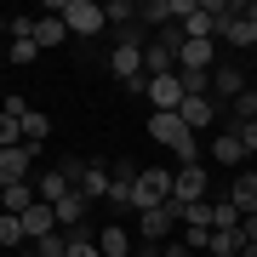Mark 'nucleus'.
Instances as JSON below:
<instances>
[{"mask_svg": "<svg viewBox=\"0 0 257 257\" xmlns=\"http://www.w3.org/2000/svg\"><path fill=\"white\" fill-rule=\"evenodd\" d=\"M149 138H155L166 155H177L183 166H194V160H200V149H194V132H189L177 114H149Z\"/></svg>", "mask_w": 257, "mask_h": 257, "instance_id": "obj_1", "label": "nucleus"}, {"mask_svg": "<svg viewBox=\"0 0 257 257\" xmlns=\"http://www.w3.org/2000/svg\"><path fill=\"white\" fill-rule=\"evenodd\" d=\"M57 18L69 23V35L92 40V35H103V23H109V6H97V0H63V6H57Z\"/></svg>", "mask_w": 257, "mask_h": 257, "instance_id": "obj_2", "label": "nucleus"}, {"mask_svg": "<svg viewBox=\"0 0 257 257\" xmlns=\"http://www.w3.org/2000/svg\"><path fill=\"white\" fill-rule=\"evenodd\" d=\"M172 200V172H138L132 183V211H155Z\"/></svg>", "mask_w": 257, "mask_h": 257, "instance_id": "obj_3", "label": "nucleus"}, {"mask_svg": "<svg viewBox=\"0 0 257 257\" xmlns=\"http://www.w3.org/2000/svg\"><path fill=\"white\" fill-rule=\"evenodd\" d=\"M143 92H149V103H155V114H177V109H183V97H189L183 80H177V69H172V74H155Z\"/></svg>", "mask_w": 257, "mask_h": 257, "instance_id": "obj_4", "label": "nucleus"}, {"mask_svg": "<svg viewBox=\"0 0 257 257\" xmlns=\"http://www.w3.org/2000/svg\"><path fill=\"white\" fill-rule=\"evenodd\" d=\"M206 166L200 160H194V166H177V172H172V200L177 206H194V200H206Z\"/></svg>", "mask_w": 257, "mask_h": 257, "instance_id": "obj_5", "label": "nucleus"}, {"mask_svg": "<svg viewBox=\"0 0 257 257\" xmlns=\"http://www.w3.org/2000/svg\"><path fill=\"white\" fill-rule=\"evenodd\" d=\"M177 223H183V206H177V200H166V206H155V211H138L143 240H172Z\"/></svg>", "mask_w": 257, "mask_h": 257, "instance_id": "obj_6", "label": "nucleus"}, {"mask_svg": "<svg viewBox=\"0 0 257 257\" xmlns=\"http://www.w3.org/2000/svg\"><path fill=\"white\" fill-rule=\"evenodd\" d=\"M35 155H40L35 143L0 149V189H12V183H29V166H35Z\"/></svg>", "mask_w": 257, "mask_h": 257, "instance_id": "obj_7", "label": "nucleus"}, {"mask_svg": "<svg viewBox=\"0 0 257 257\" xmlns=\"http://www.w3.org/2000/svg\"><path fill=\"white\" fill-rule=\"evenodd\" d=\"M109 69H114L120 80L132 86V92H143V86H149V74H143V46H114V57H109Z\"/></svg>", "mask_w": 257, "mask_h": 257, "instance_id": "obj_8", "label": "nucleus"}, {"mask_svg": "<svg viewBox=\"0 0 257 257\" xmlns=\"http://www.w3.org/2000/svg\"><path fill=\"white\" fill-rule=\"evenodd\" d=\"M246 86H251V80H246V69H240V63H217V69H211V97L234 103Z\"/></svg>", "mask_w": 257, "mask_h": 257, "instance_id": "obj_9", "label": "nucleus"}, {"mask_svg": "<svg viewBox=\"0 0 257 257\" xmlns=\"http://www.w3.org/2000/svg\"><path fill=\"white\" fill-rule=\"evenodd\" d=\"M23 234H29V246H35V240H46V234H57V211L46 206V200H35L23 211Z\"/></svg>", "mask_w": 257, "mask_h": 257, "instance_id": "obj_10", "label": "nucleus"}, {"mask_svg": "<svg viewBox=\"0 0 257 257\" xmlns=\"http://www.w3.org/2000/svg\"><path fill=\"white\" fill-rule=\"evenodd\" d=\"M217 35L229 40V46H257V18H251L246 6H240L234 18H223V29H217Z\"/></svg>", "mask_w": 257, "mask_h": 257, "instance_id": "obj_11", "label": "nucleus"}, {"mask_svg": "<svg viewBox=\"0 0 257 257\" xmlns=\"http://www.w3.org/2000/svg\"><path fill=\"white\" fill-rule=\"evenodd\" d=\"M74 189L86 194V206H92V200H109V189H114V172H109V166H86Z\"/></svg>", "mask_w": 257, "mask_h": 257, "instance_id": "obj_12", "label": "nucleus"}, {"mask_svg": "<svg viewBox=\"0 0 257 257\" xmlns=\"http://www.w3.org/2000/svg\"><path fill=\"white\" fill-rule=\"evenodd\" d=\"M35 194H40L46 206H57V200H69V194H74V183H69V177L52 166V172H40V177H35Z\"/></svg>", "mask_w": 257, "mask_h": 257, "instance_id": "obj_13", "label": "nucleus"}, {"mask_svg": "<svg viewBox=\"0 0 257 257\" xmlns=\"http://www.w3.org/2000/svg\"><path fill=\"white\" fill-rule=\"evenodd\" d=\"M211 114H217V103H211V97H183V109H177V120H183L189 132H206Z\"/></svg>", "mask_w": 257, "mask_h": 257, "instance_id": "obj_14", "label": "nucleus"}, {"mask_svg": "<svg viewBox=\"0 0 257 257\" xmlns=\"http://www.w3.org/2000/svg\"><path fill=\"white\" fill-rule=\"evenodd\" d=\"M229 200L240 206V217H257V172H234V189Z\"/></svg>", "mask_w": 257, "mask_h": 257, "instance_id": "obj_15", "label": "nucleus"}, {"mask_svg": "<svg viewBox=\"0 0 257 257\" xmlns=\"http://www.w3.org/2000/svg\"><path fill=\"white\" fill-rule=\"evenodd\" d=\"M63 40H69V23L57 18V12H52V18H35V46L40 52H46V46H63Z\"/></svg>", "mask_w": 257, "mask_h": 257, "instance_id": "obj_16", "label": "nucleus"}, {"mask_svg": "<svg viewBox=\"0 0 257 257\" xmlns=\"http://www.w3.org/2000/svg\"><path fill=\"white\" fill-rule=\"evenodd\" d=\"M35 200H40V194H35V183H12V189H0V211H12V217H23Z\"/></svg>", "mask_w": 257, "mask_h": 257, "instance_id": "obj_17", "label": "nucleus"}, {"mask_svg": "<svg viewBox=\"0 0 257 257\" xmlns=\"http://www.w3.org/2000/svg\"><path fill=\"white\" fill-rule=\"evenodd\" d=\"M177 69H200V74H211V40H183Z\"/></svg>", "mask_w": 257, "mask_h": 257, "instance_id": "obj_18", "label": "nucleus"}, {"mask_svg": "<svg viewBox=\"0 0 257 257\" xmlns=\"http://www.w3.org/2000/svg\"><path fill=\"white\" fill-rule=\"evenodd\" d=\"M211 160H217V166H240V160H246V149H240L234 132H217V138H211Z\"/></svg>", "mask_w": 257, "mask_h": 257, "instance_id": "obj_19", "label": "nucleus"}, {"mask_svg": "<svg viewBox=\"0 0 257 257\" xmlns=\"http://www.w3.org/2000/svg\"><path fill=\"white\" fill-rule=\"evenodd\" d=\"M52 211H57V229H80V217H86V194H80V189H74V194H69V200H57Z\"/></svg>", "mask_w": 257, "mask_h": 257, "instance_id": "obj_20", "label": "nucleus"}, {"mask_svg": "<svg viewBox=\"0 0 257 257\" xmlns=\"http://www.w3.org/2000/svg\"><path fill=\"white\" fill-rule=\"evenodd\" d=\"M240 246H246L240 229H211V251L206 257H240Z\"/></svg>", "mask_w": 257, "mask_h": 257, "instance_id": "obj_21", "label": "nucleus"}, {"mask_svg": "<svg viewBox=\"0 0 257 257\" xmlns=\"http://www.w3.org/2000/svg\"><path fill=\"white\" fill-rule=\"evenodd\" d=\"M97 251H103V257H132V234L114 223V229H103V234H97Z\"/></svg>", "mask_w": 257, "mask_h": 257, "instance_id": "obj_22", "label": "nucleus"}, {"mask_svg": "<svg viewBox=\"0 0 257 257\" xmlns=\"http://www.w3.org/2000/svg\"><path fill=\"white\" fill-rule=\"evenodd\" d=\"M46 138H52V120L40 114V109H29V114H23V143H35V149H40Z\"/></svg>", "mask_w": 257, "mask_h": 257, "instance_id": "obj_23", "label": "nucleus"}, {"mask_svg": "<svg viewBox=\"0 0 257 257\" xmlns=\"http://www.w3.org/2000/svg\"><path fill=\"white\" fill-rule=\"evenodd\" d=\"M240 223H246V217H240L234 200H211V229H240Z\"/></svg>", "mask_w": 257, "mask_h": 257, "instance_id": "obj_24", "label": "nucleus"}, {"mask_svg": "<svg viewBox=\"0 0 257 257\" xmlns=\"http://www.w3.org/2000/svg\"><path fill=\"white\" fill-rule=\"evenodd\" d=\"M0 246H29V234H23V217L0 211Z\"/></svg>", "mask_w": 257, "mask_h": 257, "instance_id": "obj_25", "label": "nucleus"}, {"mask_svg": "<svg viewBox=\"0 0 257 257\" xmlns=\"http://www.w3.org/2000/svg\"><path fill=\"white\" fill-rule=\"evenodd\" d=\"M18 143H23V120L12 109H0V149H18Z\"/></svg>", "mask_w": 257, "mask_h": 257, "instance_id": "obj_26", "label": "nucleus"}, {"mask_svg": "<svg viewBox=\"0 0 257 257\" xmlns=\"http://www.w3.org/2000/svg\"><path fill=\"white\" fill-rule=\"evenodd\" d=\"M29 251H35V257H69V234L57 229V234H46V240H35Z\"/></svg>", "mask_w": 257, "mask_h": 257, "instance_id": "obj_27", "label": "nucleus"}, {"mask_svg": "<svg viewBox=\"0 0 257 257\" xmlns=\"http://www.w3.org/2000/svg\"><path fill=\"white\" fill-rule=\"evenodd\" d=\"M183 229H211V200H194V206H183Z\"/></svg>", "mask_w": 257, "mask_h": 257, "instance_id": "obj_28", "label": "nucleus"}, {"mask_svg": "<svg viewBox=\"0 0 257 257\" xmlns=\"http://www.w3.org/2000/svg\"><path fill=\"white\" fill-rule=\"evenodd\" d=\"M35 40H12V46H6V63H35Z\"/></svg>", "mask_w": 257, "mask_h": 257, "instance_id": "obj_29", "label": "nucleus"}, {"mask_svg": "<svg viewBox=\"0 0 257 257\" xmlns=\"http://www.w3.org/2000/svg\"><path fill=\"white\" fill-rule=\"evenodd\" d=\"M69 257H103V251H97V240H86L80 229H74L69 234Z\"/></svg>", "mask_w": 257, "mask_h": 257, "instance_id": "obj_30", "label": "nucleus"}, {"mask_svg": "<svg viewBox=\"0 0 257 257\" xmlns=\"http://www.w3.org/2000/svg\"><path fill=\"white\" fill-rule=\"evenodd\" d=\"M234 138H240V149H246V155H257V120H246V126H229Z\"/></svg>", "mask_w": 257, "mask_h": 257, "instance_id": "obj_31", "label": "nucleus"}, {"mask_svg": "<svg viewBox=\"0 0 257 257\" xmlns=\"http://www.w3.org/2000/svg\"><path fill=\"white\" fill-rule=\"evenodd\" d=\"M132 18H138V6H132V0H114V6H109V23H114V29L132 23Z\"/></svg>", "mask_w": 257, "mask_h": 257, "instance_id": "obj_32", "label": "nucleus"}, {"mask_svg": "<svg viewBox=\"0 0 257 257\" xmlns=\"http://www.w3.org/2000/svg\"><path fill=\"white\" fill-rule=\"evenodd\" d=\"M240 234H246V246H257V217H246V223H240Z\"/></svg>", "mask_w": 257, "mask_h": 257, "instance_id": "obj_33", "label": "nucleus"}, {"mask_svg": "<svg viewBox=\"0 0 257 257\" xmlns=\"http://www.w3.org/2000/svg\"><path fill=\"white\" fill-rule=\"evenodd\" d=\"M0 35H12V18H6V12H0Z\"/></svg>", "mask_w": 257, "mask_h": 257, "instance_id": "obj_34", "label": "nucleus"}, {"mask_svg": "<svg viewBox=\"0 0 257 257\" xmlns=\"http://www.w3.org/2000/svg\"><path fill=\"white\" fill-rule=\"evenodd\" d=\"M240 257H257V246H240Z\"/></svg>", "mask_w": 257, "mask_h": 257, "instance_id": "obj_35", "label": "nucleus"}, {"mask_svg": "<svg viewBox=\"0 0 257 257\" xmlns=\"http://www.w3.org/2000/svg\"><path fill=\"white\" fill-rule=\"evenodd\" d=\"M246 12H251V18H257V0H251V6H246Z\"/></svg>", "mask_w": 257, "mask_h": 257, "instance_id": "obj_36", "label": "nucleus"}, {"mask_svg": "<svg viewBox=\"0 0 257 257\" xmlns=\"http://www.w3.org/2000/svg\"><path fill=\"white\" fill-rule=\"evenodd\" d=\"M149 257H166V251H149Z\"/></svg>", "mask_w": 257, "mask_h": 257, "instance_id": "obj_37", "label": "nucleus"}]
</instances>
